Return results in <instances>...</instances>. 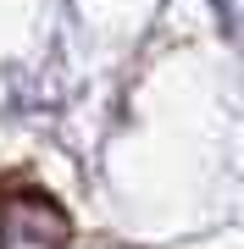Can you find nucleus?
Segmentation results:
<instances>
[{"label": "nucleus", "instance_id": "1", "mask_svg": "<svg viewBox=\"0 0 244 249\" xmlns=\"http://www.w3.org/2000/svg\"><path fill=\"white\" fill-rule=\"evenodd\" d=\"M50 216H61L45 194H17L6 199V222H0V232H6V249H61L67 244V227H45L39 232V222H50Z\"/></svg>", "mask_w": 244, "mask_h": 249}]
</instances>
